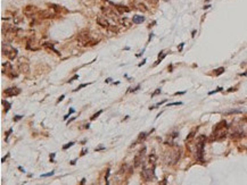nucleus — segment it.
Masks as SVG:
<instances>
[{"instance_id": "1", "label": "nucleus", "mask_w": 247, "mask_h": 185, "mask_svg": "<svg viewBox=\"0 0 247 185\" xmlns=\"http://www.w3.org/2000/svg\"><path fill=\"white\" fill-rule=\"evenodd\" d=\"M99 41H100V39L99 38L97 39V37L92 35L89 30L81 31L78 35V42L81 47H88V46L91 47V46L97 44Z\"/></svg>"}, {"instance_id": "2", "label": "nucleus", "mask_w": 247, "mask_h": 185, "mask_svg": "<svg viewBox=\"0 0 247 185\" xmlns=\"http://www.w3.org/2000/svg\"><path fill=\"white\" fill-rule=\"evenodd\" d=\"M228 124L225 120H221L220 123H218L213 130V133H212V139L211 141L215 140V141H221L223 140L225 136H227V133H228Z\"/></svg>"}, {"instance_id": "3", "label": "nucleus", "mask_w": 247, "mask_h": 185, "mask_svg": "<svg viewBox=\"0 0 247 185\" xmlns=\"http://www.w3.org/2000/svg\"><path fill=\"white\" fill-rule=\"evenodd\" d=\"M181 157V148L178 146H172L169 151L164 155V161L166 165H174L178 162V160Z\"/></svg>"}, {"instance_id": "4", "label": "nucleus", "mask_w": 247, "mask_h": 185, "mask_svg": "<svg viewBox=\"0 0 247 185\" xmlns=\"http://www.w3.org/2000/svg\"><path fill=\"white\" fill-rule=\"evenodd\" d=\"M206 143V136L205 135H199L197 139V144H196V157L197 160L203 162L204 161V148Z\"/></svg>"}, {"instance_id": "5", "label": "nucleus", "mask_w": 247, "mask_h": 185, "mask_svg": "<svg viewBox=\"0 0 247 185\" xmlns=\"http://www.w3.org/2000/svg\"><path fill=\"white\" fill-rule=\"evenodd\" d=\"M1 51H2V55H5L9 60H14L17 57V49H15L14 47L5 43V42H2Z\"/></svg>"}, {"instance_id": "6", "label": "nucleus", "mask_w": 247, "mask_h": 185, "mask_svg": "<svg viewBox=\"0 0 247 185\" xmlns=\"http://www.w3.org/2000/svg\"><path fill=\"white\" fill-rule=\"evenodd\" d=\"M146 146H143L139 151H138V153L134 156V159H133V166L137 168V167H139L141 164L143 162V160H145V156H146Z\"/></svg>"}, {"instance_id": "7", "label": "nucleus", "mask_w": 247, "mask_h": 185, "mask_svg": "<svg viewBox=\"0 0 247 185\" xmlns=\"http://www.w3.org/2000/svg\"><path fill=\"white\" fill-rule=\"evenodd\" d=\"M2 74H6L10 79H16L18 76V73H15L14 67L10 65V63H3L2 64Z\"/></svg>"}, {"instance_id": "8", "label": "nucleus", "mask_w": 247, "mask_h": 185, "mask_svg": "<svg viewBox=\"0 0 247 185\" xmlns=\"http://www.w3.org/2000/svg\"><path fill=\"white\" fill-rule=\"evenodd\" d=\"M154 169H149V168H146V167H143V172H141V177L145 182H150L154 177Z\"/></svg>"}, {"instance_id": "9", "label": "nucleus", "mask_w": 247, "mask_h": 185, "mask_svg": "<svg viewBox=\"0 0 247 185\" xmlns=\"http://www.w3.org/2000/svg\"><path fill=\"white\" fill-rule=\"evenodd\" d=\"M102 10L106 17H111L113 19H117L118 15H117V10L115 8H112V7H102Z\"/></svg>"}, {"instance_id": "10", "label": "nucleus", "mask_w": 247, "mask_h": 185, "mask_svg": "<svg viewBox=\"0 0 247 185\" xmlns=\"http://www.w3.org/2000/svg\"><path fill=\"white\" fill-rule=\"evenodd\" d=\"M96 22H97V24H98L99 26H102V27H105V28H109V27H111V24H109V22H108V19L106 18L105 15L98 16L97 19H96Z\"/></svg>"}, {"instance_id": "11", "label": "nucleus", "mask_w": 247, "mask_h": 185, "mask_svg": "<svg viewBox=\"0 0 247 185\" xmlns=\"http://www.w3.org/2000/svg\"><path fill=\"white\" fill-rule=\"evenodd\" d=\"M18 69L23 73H27L30 70V66H29V61L25 58H21L18 60Z\"/></svg>"}, {"instance_id": "12", "label": "nucleus", "mask_w": 247, "mask_h": 185, "mask_svg": "<svg viewBox=\"0 0 247 185\" xmlns=\"http://www.w3.org/2000/svg\"><path fill=\"white\" fill-rule=\"evenodd\" d=\"M21 93V90L18 89V88H8V89H6L5 91H3V94L6 95V97H15V95H18Z\"/></svg>"}, {"instance_id": "13", "label": "nucleus", "mask_w": 247, "mask_h": 185, "mask_svg": "<svg viewBox=\"0 0 247 185\" xmlns=\"http://www.w3.org/2000/svg\"><path fill=\"white\" fill-rule=\"evenodd\" d=\"M56 12H54V10H43V12H39L38 13V16H39V18L41 19H43V18H51L54 17L55 15H56Z\"/></svg>"}, {"instance_id": "14", "label": "nucleus", "mask_w": 247, "mask_h": 185, "mask_svg": "<svg viewBox=\"0 0 247 185\" xmlns=\"http://www.w3.org/2000/svg\"><path fill=\"white\" fill-rule=\"evenodd\" d=\"M23 12H24V15H25V16L31 17V16H33L34 14L37 13L38 10H37V7H35V6H26Z\"/></svg>"}, {"instance_id": "15", "label": "nucleus", "mask_w": 247, "mask_h": 185, "mask_svg": "<svg viewBox=\"0 0 247 185\" xmlns=\"http://www.w3.org/2000/svg\"><path fill=\"white\" fill-rule=\"evenodd\" d=\"M35 44H37V42L33 39L27 40V42H26V49H29V50H38L39 47L35 46Z\"/></svg>"}, {"instance_id": "16", "label": "nucleus", "mask_w": 247, "mask_h": 185, "mask_svg": "<svg viewBox=\"0 0 247 185\" xmlns=\"http://www.w3.org/2000/svg\"><path fill=\"white\" fill-rule=\"evenodd\" d=\"M114 8L116 9L118 13H129L131 9L127 6H123V5H117V3H113Z\"/></svg>"}, {"instance_id": "17", "label": "nucleus", "mask_w": 247, "mask_h": 185, "mask_svg": "<svg viewBox=\"0 0 247 185\" xmlns=\"http://www.w3.org/2000/svg\"><path fill=\"white\" fill-rule=\"evenodd\" d=\"M48 6L50 8H52V10L56 12V13H67V10L64 9L62 6H58V5H55V3H49Z\"/></svg>"}, {"instance_id": "18", "label": "nucleus", "mask_w": 247, "mask_h": 185, "mask_svg": "<svg viewBox=\"0 0 247 185\" xmlns=\"http://www.w3.org/2000/svg\"><path fill=\"white\" fill-rule=\"evenodd\" d=\"M132 22L134 23V24H141V23H143L145 22V17H143V16H134L133 18H132Z\"/></svg>"}, {"instance_id": "19", "label": "nucleus", "mask_w": 247, "mask_h": 185, "mask_svg": "<svg viewBox=\"0 0 247 185\" xmlns=\"http://www.w3.org/2000/svg\"><path fill=\"white\" fill-rule=\"evenodd\" d=\"M156 160H157V156L155 153H152L149 157H148V162L150 164V165H153L154 167H155V164H156Z\"/></svg>"}, {"instance_id": "20", "label": "nucleus", "mask_w": 247, "mask_h": 185, "mask_svg": "<svg viewBox=\"0 0 247 185\" xmlns=\"http://www.w3.org/2000/svg\"><path fill=\"white\" fill-rule=\"evenodd\" d=\"M145 137H146V133H145V132L140 133V134H139V137L137 139V141H136V142H134V143H133L132 146H136L137 143H139V142H141V141H143V139H145Z\"/></svg>"}, {"instance_id": "21", "label": "nucleus", "mask_w": 247, "mask_h": 185, "mask_svg": "<svg viewBox=\"0 0 247 185\" xmlns=\"http://www.w3.org/2000/svg\"><path fill=\"white\" fill-rule=\"evenodd\" d=\"M137 7H138V9H139L140 12H143V13H145V12H148V8L146 7V5H143V3H141V2H140V3H138V5H137Z\"/></svg>"}, {"instance_id": "22", "label": "nucleus", "mask_w": 247, "mask_h": 185, "mask_svg": "<svg viewBox=\"0 0 247 185\" xmlns=\"http://www.w3.org/2000/svg\"><path fill=\"white\" fill-rule=\"evenodd\" d=\"M223 72H224V67H220V68H218V69L214 70V75L215 76H219V75L223 74Z\"/></svg>"}, {"instance_id": "23", "label": "nucleus", "mask_w": 247, "mask_h": 185, "mask_svg": "<svg viewBox=\"0 0 247 185\" xmlns=\"http://www.w3.org/2000/svg\"><path fill=\"white\" fill-rule=\"evenodd\" d=\"M121 23H122L123 25H125V26H127V27H129V26H130V25H131V22H130V21H129V19H128V18H125V17L121 19Z\"/></svg>"}, {"instance_id": "24", "label": "nucleus", "mask_w": 247, "mask_h": 185, "mask_svg": "<svg viewBox=\"0 0 247 185\" xmlns=\"http://www.w3.org/2000/svg\"><path fill=\"white\" fill-rule=\"evenodd\" d=\"M2 105L5 106V113L7 114V113H8V110H9V108H10V104H9V102H7V101H5V100H2Z\"/></svg>"}, {"instance_id": "25", "label": "nucleus", "mask_w": 247, "mask_h": 185, "mask_svg": "<svg viewBox=\"0 0 247 185\" xmlns=\"http://www.w3.org/2000/svg\"><path fill=\"white\" fill-rule=\"evenodd\" d=\"M194 135H195V131H193V132H191L190 134H189V135H188V136H187L186 141H187V142H188V141H190V140H191V139L194 137Z\"/></svg>"}, {"instance_id": "26", "label": "nucleus", "mask_w": 247, "mask_h": 185, "mask_svg": "<svg viewBox=\"0 0 247 185\" xmlns=\"http://www.w3.org/2000/svg\"><path fill=\"white\" fill-rule=\"evenodd\" d=\"M165 56H166V53H163L162 56H161V53H159V58H158V60H157L156 63H155V65L159 64V63H161V60H162V59H164V57H165Z\"/></svg>"}, {"instance_id": "27", "label": "nucleus", "mask_w": 247, "mask_h": 185, "mask_svg": "<svg viewBox=\"0 0 247 185\" xmlns=\"http://www.w3.org/2000/svg\"><path fill=\"white\" fill-rule=\"evenodd\" d=\"M102 113H103V110H99V111H98L97 114H95V115H93V116L91 117V120H95V119L97 118V117H98V116H99V115H100Z\"/></svg>"}, {"instance_id": "28", "label": "nucleus", "mask_w": 247, "mask_h": 185, "mask_svg": "<svg viewBox=\"0 0 247 185\" xmlns=\"http://www.w3.org/2000/svg\"><path fill=\"white\" fill-rule=\"evenodd\" d=\"M74 113H75V110H74V109H70V110H68V114H67L65 117H64V119H67L68 117H70V115H71V114H74Z\"/></svg>"}, {"instance_id": "29", "label": "nucleus", "mask_w": 247, "mask_h": 185, "mask_svg": "<svg viewBox=\"0 0 247 185\" xmlns=\"http://www.w3.org/2000/svg\"><path fill=\"white\" fill-rule=\"evenodd\" d=\"M222 90H223V89H222V88H218V89H215V90H214V91H212V92H208V94H209V95H212V94H214V93H216V92H220V91H222Z\"/></svg>"}, {"instance_id": "30", "label": "nucleus", "mask_w": 247, "mask_h": 185, "mask_svg": "<svg viewBox=\"0 0 247 185\" xmlns=\"http://www.w3.org/2000/svg\"><path fill=\"white\" fill-rule=\"evenodd\" d=\"M87 85H88V83H84V84H81V85H80V86H78V88H77V89H75L74 91H79V90H81L82 88H86Z\"/></svg>"}, {"instance_id": "31", "label": "nucleus", "mask_w": 247, "mask_h": 185, "mask_svg": "<svg viewBox=\"0 0 247 185\" xmlns=\"http://www.w3.org/2000/svg\"><path fill=\"white\" fill-rule=\"evenodd\" d=\"M54 174H55L54 172H50V173H48V174H42L41 177H49V176H52Z\"/></svg>"}, {"instance_id": "32", "label": "nucleus", "mask_w": 247, "mask_h": 185, "mask_svg": "<svg viewBox=\"0 0 247 185\" xmlns=\"http://www.w3.org/2000/svg\"><path fill=\"white\" fill-rule=\"evenodd\" d=\"M240 113H241L240 110H230V111L227 113V115H229V114H240Z\"/></svg>"}, {"instance_id": "33", "label": "nucleus", "mask_w": 247, "mask_h": 185, "mask_svg": "<svg viewBox=\"0 0 247 185\" xmlns=\"http://www.w3.org/2000/svg\"><path fill=\"white\" fill-rule=\"evenodd\" d=\"M182 105V102H172V104H168V107L170 106H180Z\"/></svg>"}, {"instance_id": "34", "label": "nucleus", "mask_w": 247, "mask_h": 185, "mask_svg": "<svg viewBox=\"0 0 247 185\" xmlns=\"http://www.w3.org/2000/svg\"><path fill=\"white\" fill-rule=\"evenodd\" d=\"M73 144H74V142H70V143H67L66 146H63V149H64V150H66V149H68L70 146H73Z\"/></svg>"}, {"instance_id": "35", "label": "nucleus", "mask_w": 247, "mask_h": 185, "mask_svg": "<svg viewBox=\"0 0 247 185\" xmlns=\"http://www.w3.org/2000/svg\"><path fill=\"white\" fill-rule=\"evenodd\" d=\"M159 93H161V89H157L156 91H155V92L153 93V94H152V97H155V95H157V94H159Z\"/></svg>"}, {"instance_id": "36", "label": "nucleus", "mask_w": 247, "mask_h": 185, "mask_svg": "<svg viewBox=\"0 0 247 185\" xmlns=\"http://www.w3.org/2000/svg\"><path fill=\"white\" fill-rule=\"evenodd\" d=\"M109 173H111V171H109V169H107V174H106V177H105V179H106V183H107V184H108V182H107V181H108V176H109Z\"/></svg>"}, {"instance_id": "37", "label": "nucleus", "mask_w": 247, "mask_h": 185, "mask_svg": "<svg viewBox=\"0 0 247 185\" xmlns=\"http://www.w3.org/2000/svg\"><path fill=\"white\" fill-rule=\"evenodd\" d=\"M19 119H22V116L17 115V116H15V117H14V121H17V120H19Z\"/></svg>"}, {"instance_id": "38", "label": "nucleus", "mask_w": 247, "mask_h": 185, "mask_svg": "<svg viewBox=\"0 0 247 185\" xmlns=\"http://www.w3.org/2000/svg\"><path fill=\"white\" fill-rule=\"evenodd\" d=\"M13 132V130H12V128H10V130H9V131H8V132L6 133V141H7V140H8V136H9V134H10V133Z\"/></svg>"}, {"instance_id": "39", "label": "nucleus", "mask_w": 247, "mask_h": 185, "mask_svg": "<svg viewBox=\"0 0 247 185\" xmlns=\"http://www.w3.org/2000/svg\"><path fill=\"white\" fill-rule=\"evenodd\" d=\"M87 151H88V150H87V149H83V150H82V151H81V156H84V155H86V153H87Z\"/></svg>"}, {"instance_id": "40", "label": "nucleus", "mask_w": 247, "mask_h": 185, "mask_svg": "<svg viewBox=\"0 0 247 185\" xmlns=\"http://www.w3.org/2000/svg\"><path fill=\"white\" fill-rule=\"evenodd\" d=\"M79 79V75H74V76H73V77H72V79H70V81H68V82H72V81H74V79Z\"/></svg>"}, {"instance_id": "41", "label": "nucleus", "mask_w": 247, "mask_h": 185, "mask_svg": "<svg viewBox=\"0 0 247 185\" xmlns=\"http://www.w3.org/2000/svg\"><path fill=\"white\" fill-rule=\"evenodd\" d=\"M165 102H166V100H163V101H161V102L156 104V107H157V106H161V105H163V104H165Z\"/></svg>"}, {"instance_id": "42", "label": "nucleus", "mask_w": 247, "mask_h": 185, "mask_svg": "<svg viewBox=\"0 0 247 185\" xmlns=\"http://www.w3.org/2000/svg\"><path fill=\"white\" fill-rule=\"evenodd\" d=\"M64 97H65L64 94H63V95H61V97H59V99H58V101H57V104H58V102H61V101H62V100L64 99Z\"/></svg>"}, {"instance_id": "43", "label": "nucleus", "mask_w": 247, "mask_h": 185, "mask_svg": "<svg viewBox=\"0 0 247 185\" xmlns=\"http://www.w3.org/2000/svg\"><path fill=\"white\" fill-rule=\"evenodd\" d=\"M8 157H9V155H7V156H6V157H3V158L1 159V162H3V161H5V160H6V159L8 158Z\"/></svg>"}, {"instance_id": "44", "label": "nucleus", "mask_w": 247, "mask_h": 185, "mask_svg": "<svg viewBox=\"0 0 247 185\" xmlns=\"http://www.w3.org/2000/svg\"><path fill=\"white\" fill-rule=\"evenodd\" d=\"M183 44H184V43H181V44L179 46V51H181V50H182V48H183Z\"/></svg>"}, {"instance_id": "45", "label": "nucleus", "mask_w": 247, "mask_h": 185, "mask_svg": "<svg viewBox=\"0 0 247 185\" xmlns=\"http://www.w3.org/2000/svg\"><path fill=\"white\" fill-rule=\"evenodd\" d=\"M145 63H146V59H143V63H140V64H139V66H143V64H145Z\"/></svg>"}, {"instance_id": "46", "label": "nucleus", "mask_w": 247, "mask_h": 185, "mask_svg": "<svg viewBox=\"0 0 247 185\" xmlns=\"http://www.w3.org/2000/svg\"><path fill=\"white\" fill-rule=\"evenodd\" d=\"M184 91H183V92H175V95H178V94H184Z\"/></svg>"}, {"instance_id": "47", "label": "nucleus", "mask_w": 247, "mask_h": 185, "mask_svg": "<svg viewBox=\"0 0 247 185\" xmlns=\"http://www.w3.org/2000/svg\"><path fill=\"white\" fill-rule=\"evenodd\" d=\"M229 91L232 92V91H236V89H234V88H231V89H229Z\"/></svg>"}, {"instance_id": "48", "label": "nucleus", "mask_w": 247, "mask_h": 185, "mask_svg": "<svg viewBox=\"0 0 247 185\" xmlns=\"http://www.w3.org/2000/svg\"><path fill=\"white\" fill-rule=\"evenodd\" d=\"M84 183H86V178H83V179L81 181V184H84Z\"/></svg>"}, {"instance_id": "49", "label": "nucleus", "mask_w": 247, "mask_h": 185, "mask_svg": "<svg viewBox=\"0 0 247 185\" xmlns=\"http://www.w3.org/2000/svg\"><path fill=\"white\" fill-rule=\"evenodd\" d=\"M148 1H150V2H152V1H157V0H148Z\"/></svg>"}]
</instances>
